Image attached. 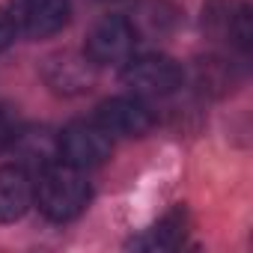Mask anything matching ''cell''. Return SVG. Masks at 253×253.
<instances>
[{
    "label": "cell",
    "mask_w": 253,
    "mask_h": 253,
    "mask_svg": "<svg viewBox=\"0 0 253 253\" xmlns=\"http://www.w3.org/2000/svg\"><path fill=\"white\" fill-rule=\"evenodd\" d=\"M33 203L54 223L75 220L89 203L86 170H78L60 158L45 164L33 179Z\"/></svg>",
    "instance_id": "obj_1"
},
{
    "label": "cell",
    "mask_w": 253,
    "mask_h": 253,
    "mask_svg": "<svg viewBox=\"0 0 253 253\" xmlns=\"http://www.w3.org/2000/svg\"><path fill=\"white\" fill-rule=\"evenodd\" d=\"M182 81H185L182 66L167 54H140L122 63V84L140 98L170 95L182 86Z\"/></svg>",
    "instance_id": "obj_2"
},
{
    "label": "cell",
    "mask_w": 253,
    "mask_h": 253,
    "mask_svg": "<svg viewBox=\"0 0 253 253\" xmlns=\"http://www.w3.org/2000/svg\"><path fill=\"white\" fill-rule=\"evenodd\" d=\"M113 152V137L101 128L95 119H78L69 122L57 134V155L60 161L78 167V170H92L101 167Z\"/></svg>",
    "instance_id": "obj_3"
},
{
    "label": "cell",
    "mask_w": 253,
    "mask_h": 253,
    "mask_svg": "<svg viewBox=\"0 0 253 253\" xmlns=\"http://www.w3.org/2000/svg\"><path fill=\"white\" fill-rule=\"evenodd\" d=\"M134 45H137V27L134 21L122 18V15H104L101 21H95L86 33V57L95 66H116L125 63L128 57H134Z\"/></svg>",
    "instance_id": "obj_4"
},
{
    "label": "cell",
    "mask_w": 253,
    "mask_h": 253,
    "mask_svg": "<svg viewBox=\"0 0 253 253\" xmlns=\"http://www.w3.org/2000/svg\"><path fill=\"white\" fill-rule=\"evenodd\" d=\"M92 119L101 125L110 137H143L155 125V116H152L149 104L140 95H134V92L113 95V98L101 101L95 107Z\"/></svg>",
    "instance_id": "obj_5"
},
{
    "label": "cell",
    "mask_w": 253,
    "mask_h": 253,
    "mask_svg": "<svg viewBox=\"0 0 253 253\" xmlns=\"http://www.w3.org/2000/svg\"><path fill=\"white\" fill-rule=\"evenodd\" d=\"M6 12L15 33L27 39H48L69 24L72 3L69 0H12Z\"/></svg>",
    "instance_id": "obj_6"
},
{
    "label": "cell",
    "mask_w": 253,
    "mask_h": 253,
    "mask_svg": "<svg viewBox=\"0 0 253 253\" xmlns=\"http://www.w3.org/2000/svg\"><path fill=\"white\" fill-rule=\"evenodd\" d=\"M203 30L217 42L247 51L253 39L250 6L244 0H209L203 6Z\"/></svg>",
    "instance_id": "obj_7"
},
{
    "label": "cell",
    "mask_w": 253,
    "mask_h": 253,
    "mask_svg": "<svg viewBox=\"0 0 253 253\" xmlns=\"http://www.w3.org/2000/svg\"><path fill=\"white\" fill-rule=\"evenodd\" d=\"M33 206V173L21 164L0 167V223H15Z\"/></svg>",
    "instance_id": "obj_8"
},
{
    "label": "cell",
    "mask_w": 253,
    "mask_h": 253,
    "mask_svg": "<svg viewBox=\"0 0 253 253\" xmlns=\"http://www.w3.org/2000/svg\"><path fill=\"white\" fill-rule=\"evenodd\" d=\"M185 235V214L182 211H170L167 217H161L152 229H146L140 238H134V247L143 250H173Z\"/></svg>",
    "instance_id": "obj_9"
},
{
    "label": "cell",
    "mask_w": 253,
    "mask_h": 253,
    "mask_svg": "<svg viewBox=\"0 0 253 253\" xmlns=\"http://www.w3.org/2000/svg\"><path fill=\"white\" fill-rule=\"evenodd\" d=\"M15 122H12V116L0 107V152H6L9 149V143H12V137H15Z\"/></svg>",
    "instance_id": "obj_10"
},
{
    "label": "cell",
    "mask_w": 253,
    "mask_h": 253,
    "mask_svg": "<svg viewBox=\"0 0 253 253\" xmlns=\"http://www.w3.org/2000/svg\"><path fill=\"white\" fill-rule=\"evenodd\" d=\"M15 39V27H12V18L6 9H0V51H6Z\"/></svg>",
    "instance_id": "obj_11"
},
{
    "label": "cell",
    "mask_w": 253,
    "mask_h": 253,
    "mask_svg": "<svg viewBox=\"0 0 253 253\" xmlns=\"http://www.w3.org/2000/svg\"><path fill=\"white\" fill-rule=\"evenodd\" d=\"M107 3H110V0H107Z\"/></svg>",
    "instance_id": "obj_12"
}]
</instances>
